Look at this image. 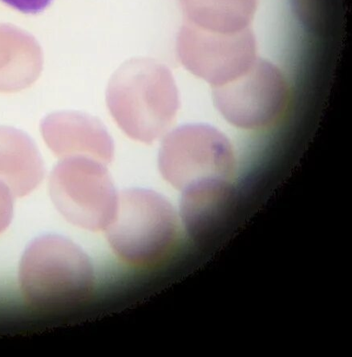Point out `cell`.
Wrapping results in <instances>:
<instances>
[{"instance_id": "obj_1", "label": "cell", "mask_w": 352, "mask_h": 357, "mask_svg": "<svg viewBox=\"0 0 352 357\" xmlns=\"http://www.w3.org/2000/svg\"><path fill=\"white\" fill-rule=\"evenodd\" d=\"M19 282L30 306L56 311L87 301L94 290L95 273L88 255L77 245L47 234L35 239L26 249Z\"/></svg>"}, {"instance_id": "obj_14", "label": "cell", "mask_w": 352, "mask_h": 357, "mask_svg": "<svg viewBox=\"0 0 352 357\" xmlns=\"http://www.w3.org/2000/svg\"><path fill=\"white\" fill-rule=\"evenodd\" d=\"M1 1L18 12L36 15L44 12L53 0H1Z\"/></svg>"}, {"instance_id": "obj_3", "label": "cell", "mask_w": 352, "mask_h": 357, "mask_svg": "<svg viewBox=\"0 0 352 357\" xmlns=\"http://www.w3.org/2000/svg\"><path fill=\"white\" fill-rule=\"evenodd\" d=\"M107 104L128 136L152 143L171 125L179 99L173 79L165 69L137 65L127 68L110 84Z\"/></svg>"}, {"instance_id": "obj_7", "label": "cell", "mask_w": 352, "mask_h": 357, "mask_svg": "<svg viewBox=\"0 0 352 357\" xmlns=\"http://www.w3.org/2000/svg\"><path fill=\"white\" fill-rule=\"evenodd\" d=\"M181 61L213 88L234 81L257 60V47L250 28L222 33L185 29L178 45Z\"/></svg>"}, {"instance_id": "obj_8", "label": "cell", "mask_w": 352, "mask_h": 357, "mask_svg": "<svg viewBox=\"0 0 352 357\" xmlns=\"http://www.w3.org/2000/svg\"><path fill=\"white\" fill-rule=\"evenodd\" d=\"M43 137L57 157L84 156L108 164L114 158V143L101 122L79 112L52 114L40 123Z\"/></svg>"}, {"instance_id": "obj_6", "label": "cell", "mask_w": 352, "mask_h": 357, "mask_svg": "<svg viewBox=\"0 0 352 357\" xmlns=\"http://www.w3.org/2000/svg\"><path fill=\"white\" fill-rule=\"evenodd\" d=\"M288 100L284 76L273 63L259 58L242 76L213 88L218 111L229 123L244 130L275 125L285 113Z\"/></svg>"}, {"instance_id": "obj_5", "label": "cell", "mask_w": 352, "mask_h": 357, "mask_svg": "<svg viewBox=\"0 0 352 357\" xmlns=\"http://www.w3.org/2000/svg\"><path fill=\"white\" fill-rule=\"evenodd\" d=\"M168 183L181 190L201 181H231L236 169L231 142L220 130L205 124L177 128L165 137L158 158Z\"/></svg>"}, {"instance_id": "obj_10", "label": "cell", "mask_w": 352, "mask_h": 357, "mask_svg": "<svg viewBox=\"0 0 352 357\" xmlns=\"http://www.w3.org/2000/svg\"><path fill=\"white\" fill-rule=\"evenodd\" d=\"M45 173L44 161L33 140L15 128L0 126V181L13 195L31 194Z\"/></svg>"}, {"instance_id": "obj_4", "label": "cell", "mask_w": 352, "mask_h": 357, "mask_svg": "<svg viewBox=\"0 0 352 357\" xmlns=\"http://www.w3.org/2000/svg\"><path fill=\"white\" fill-rule=\"evenodd\" d=\"M51 198L73 225L106 230L116 214V194L105 164L84 156L63 158L50 176Z\"/></svg>"}, {"instance_id": "obj_12", "label": "cell", "mask_w": 352, "mask_h": 357, "mask_svg": "<svg viewBox=\"0 0 352 357\" xmlns=\"http://www.w3.org/2000/svg\"><path fill=\"white\" fill-rule=\"evenodd\" d=\"M293 12L311 33L327 34L333 22L334 0H291Z\"/></svg>"}, {"instance_id": "obj_11", "label": "cell", "mask_w": 352, "mask_h": 357, "mask_svg": "<svg viewBox=\"0 0 352 357\" xmlns=\"http://www.w3.org/2000/svg\"><path fill=\"white\" fill-rule=\"evenodd\" d=\"M192 18L206 30L238 33L250 28L257 0H185Z\"/></svg>"}, {"instance_id": "obj_13", "label": "cell", "mask_w": 352, "mask_h": 357, "mask_svg": "<svg viewBox=\"0 0 352 357\" xmlns=\"http://www.w3.org/2000/svg\"><path fill=\"white\" fill-rule=\"evenodd\" d=\"M13 205V192L0 181V234L6 230L12 222Z\"/></svg>"}, {"instance_id": "obj_2", "label": "cell", "mask_w": 352, "mask_h": 357, "mask_svg": "<svg viewBox=\"0 0 352 357\" xmlns=\"http://www.w3.org/2000/svg\"><path fill=\"white\" fill-rule=\"evenodd\" d=\"M177 214L170 202L157 192L132 188L118 195L107 238L116 257L135 266L162 262L177 243Z\"/></svg>"}, {"instance_id": "obj_9", "label": "cell", "mask_w": 352, "mask_h": 357, "mask_svg": "<svg viewBox=\"0 0 352 357\" xmlns=\"http://www.w3.org/2000/svg\"><path fill=\"white\" fill-rule=\"evenodd\" d=\"M181 191V217L186 231L197 243H212L231 217L236 190L231 181H201Z\"/></svg>"}]
</instances>
